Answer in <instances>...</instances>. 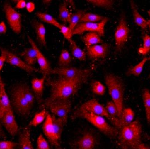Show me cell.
Wrapping results in <instances>:
<instances>
[{"label":"cell","mask_w":150,"mask_h":149,"mask_svg":"<svg viewBox=\"0 0 150 149\" xmlns=\"http://www.w3.org/2000/svg\"><path fill=\"white\" fill-rule=\"evenodd\" d=\"M143 101L145 109L146 116L148 124H150V92L148 89L144 90L143 95Z\"/></svg>","instance_id":"f546056e"},{"label":"cell","mask_w":150,"mask_h":149,"mask_svg":"<svg viewBox=\"0 0 150 149\" xmlns=\"http://www.w3.org/2000/svg\"><path fill=\"white\" fill-rule=\"evenodd\" d=\"M130 5L131 7L132 11L133 13V16L134 23L136 24L140 27L142 30L146 31L148 27V22L147 20H145L144 18L140 15L138 11L137 8L134 1H131Z\"/></svg>","instance_id":"44dd1931"},{"label":"cell","mask_w":150,"mask_h":149,"mask_svg":"<svg viewBox=\"0 0 150 149\" xmlns=\"http://www.w3.org/2000/svg\"><path fill=\"white\" fill-rule=\"evenodd\" d=\"M74 117L75 118H85L107 136L110 138L117 136L119 133L118 130L117 128L111 127L106 122V120L101 116H97L86 111L77 110L75 112Z\"/></svg>","instance_id":"5b68a950"},{"label":"cell","mask_w":150,"mask_h":149,"mask_svg":"<svg viewBox=\"0 0 150 149\" xmlns=\"http://www.w3.org/2000/svg\"><path fill=\"white\" fill-rule=\"evenodd\" d=\"M43 130L45 135L48 138L50 142L52 145H53L57 149H60L61 147L59 143L57 140L55 136L52 116L48 112L47 114V117L45 119L44 124L43 126Z\"/></svg>","instance_id":"9a60e30c"},{"label":"cell","mask_w":150,"mask_h":149,"mask_svg":"<svg viewBox=\"0 0 150 149\" xmlns=\"http://www.w3.org/2000/svg\"><path fill=\"white\" fill-rule=\"evenodd\" d=\"M59 29L66 39L69 40L72 39V37L73 35V31L69 28V27L61 24Z\"/></svg>","instance_id":"f35d334b"},{"label":"cell","mask_w":150,"mask_h":149,"mask_svg":"<svg viewBox=\"0 0 150 149\" xmlns=\"http://www.w3.org/2000/svg\"><path fill=\"white\" fill-rule=\"evenodd\" d=\"M4 11L11 29L13 32L19 34L21 31V16L16 11L9 2H6L4 6Z\"/></svg>","instance_id":"9c48e42d"},{"label":"cell","mask_w":150,"mask_h":149,"mask_svg":"<svg viewBox=\"0 0 150 149\" xmlns=\"http://www.w3.org/2000/svg\"><path fill=\"white\" fill-rule=\"evenodd\" d=\"M26 1L25 0H19L17 2V4L16 5V8L18 9H21L26 7Z\"/></svg>","instance_id":"7bdbcfd3"},{"label":"cell","mask_w":150,"mask_h":149,"mask_svg":"<svg viewBox=\"0 0 150 149\" xmlns=\"http://www.w3.org/2000/svg\"><path fill=\"white\" fill-rule=\"evenodd\" d=\"M44 106L50 109L54 116L62 119L65 124L67 123L72 106L70 100L46 99L44 101Z\"/></svg>","instance_id":"8992f818"},{"label":"cell","mask_w":150,"mask_h":149,"mask_svg":"<svg viewBox=\"0 0 150 149\" xmlns=\"http://www.w3.org/2000/svg\"><path fill=\"white\" fill-rule=\"evenodd\" d=\"M108 50V46L106 44L101 45H94L87 48V53L90 58L93 59L104 58Z\"/></svg>","instance_id":"e0dca14e"},{"label":"cell","mask_w":150,"mask_h":149,"mask_svg":"<svg viewBox=\"0 0 150 149\" xmlns=\"http://www.w3.org/2000/svg\"><path fill=\"white\" fill-rule=\"evenodd\" d=\"M78 110L86 111L97 116L105 117L111 121V117L107 112L106 108L95 99L90 100L85 102L82 104Z\"/></svg>","instance_id":"7c38bea8"},{"label":"cell","mask_w":150,"mask_h":149,"mask_svg":"<svg viewBox=\"0 0 150 149\" xmlns=\"http://www.w3.org/2000/svg\"><path fill=\"white\" fill-rule=\"evenodd\" d=\"M28 37L29 42L31 44V47L35 50L37 56V60L38 63H39L40 71L42 73V74H43V76L46 77V76H47L48 74H50V71L52 69L50 68V63L47 60V59L45 57V56L43 55V54L38 48L34 41L29 36H28Z\"/></svg>","instance_id":"5bb4252c"},{"label":"cell","mask_w":150,"mask_h":149,"mask_svg":"<svg viewBox=\"0 0 150 149\" xmlns=\"http://www.w3.org/2000/svg\"><path fill=\"white\" fill-rule=\"evenodd\" d=\"M19 149H34L30 140V129L26 126L20 134L18 143Z\"/></svg>","instance_id":"d6986e66"},{"label":"cell","mask_w":150,"mask_h":149,"mask_svg":"<svg viewBox=\"0 0 150 149\" xmlns=\"http://www.w3.org/2000/svg\"><path fill=\"white\" fill-rule=\"evenodd\" d=\"M52 121H53L55 136L56 137L57 140L58 141H59L61 137L62 133L64 126L66 124L64 122L62 119L57 118L56 116H54L53 114V116H52Z\"/></svg>","instance_id":"d4e9b609"},{"label":"cell","mask_w":150,"mask_h":149,"mask_svg":"<svg viewBox=\"0 0 150 149\" xmlns=\"http://www.w3.org/2000/svg\"><path fill=\"white\" fill-rule=\"evenodd\" d=\"M129 33V30L127 25L125 16L122 15L114 33L117 50L122 49L128 40Z\"/></svg>","instance_id":"8fae6325"},{"label":"cell","mask_w":150,"mask_h":149,"mask_svg":"<svg viewBox=\"0 0 150 149\" xmlns=\"http://www.w3.org/2000/svg\"><path fill=\"white\" fill-rule=\"evenodd\" d=\"M6 62V58L4 55L0 56V72L3 68V66L4 65L5 62Z\"/></svg>","instance_id":"f6af8a7d"},{"label":"cell","mask_w":150,"mask_h":149,"mask_svg":"<svg viewBox=\"0 0 150 149\" xmlns=\"http://www.w3.org/2000/svg\"><path fill=\"white\" fill-rule=\"evenodd\" d=\"M149 139H150V138H149Z\"/></svg>","instance_id":"816d5d0a"},{"label":"cell","mask_w":150,"mask_h":149,"mask_svg":"<svg viewBox=\"0 0 150 149\" xmlns=\"http://www.w3.org/2000/svg\"><path fill=\"white\" fill-rule=\"evenodd\" d=\"M68 1H64L59 7V18L64 23H69L72 13L67 7Z\"/></svg>","instance_id":"83f0119b"},{"label":"cell","mask_w":150,"mask_h":149,"mask_svg":"<svg viewBox=\"0 0 150 149\" xmlns=\"http://www.w3.org/2000/svg\"><path fill=\"white\" fill-rule=\"evenodd\" d=\"M18 145V143L11 141H0V149H15Z\"/></svg>","instance_id":"60d3db41"},{"label":"cell","mask_w":150,"mask_h":149,"mask_svg":"<svg viewBox=\"0 0 150 149\" xmlns=\"http://www.w3.org/2000/svg\"><path fill=\"white\" fill-rule=\"evenodd\" d=\"M82 40L86 46V48L103 43V40L101 39L100 35L98 33L93 32L86 34L83 37Z\"/></svg>","instance_id":"cb8c5ba5"},{"label":"cell","mask_w":150,"mask_h":149,"mask_svg":"<svg viewBox=\"0 0 150 149\" xmlns=\"http://www.w3.org/2000/svg\"><path fill=\"white\" fill-rule=\"evenodd\" d=\"M95 145V137L90 132L85 133L77 143L78 149H94Z\"/></svg>","instance_id":"ac0fdd59"},{"label":"cell","mask_w":150,"mask_h":149,"mask_svg":"<svg viewBox=\"0 0 150 149\" xmlns=\"http://www.w3.org/2000/svg\"><path fill=\"white\" fill-rule=\"evenodd\" d=\"M108 21V18H104L99 23H81L73 31V35H81L86 31L98 33L100 37L104 35L105 26Z\"/></svg>","instance_id":"ba28073f"},{"label":"cell","mask_w":150,"mask_h":149,"mask_svg":"<svg viewBox=\"0 0 150 149\" xmlns=\"http://www.w3.org/2000/svg\"><path fill=\"white\" fill-rule=\"evenodd\" d=\"M0 50L1 55L5 57L6 62L9 63L10 65L21 68L29 74H32L34 71H37L38 70L36 68L29 66L25 61H23L20 58H19L18 56L10 52L9 50L2 47H0Z\"/></svg>","instance_id":"30bf717a"},{"label":"cell","mask_w":150,"mask_h":149,"mask_svg":"<svg viewBox=\"0 0 150 149\" xmlns=\"http://www.w3.org/2000/svg\"><path fill=\"white\" fill-rule=\"evenodd\" d=\"M35 102V96L28 85L19 83L13 86L11 90V103L19 114L28 117Z\"/></svg>","instance_id":"6da1fadb"},{"label":"cell","mask_w":150,"mask_h":149,"mask_svg":"<svg viewBox=\"0 0 150 149\" xmlns=\"http://www.w3.org/2000/svg\"><path fill=\"white\" fill-rule=\"evenodd\" d=\"M88 79H68L59 77L54 80H50L48 84L50 86V100L69 99L75 95Z\"/></svg>","instance_id":"7a4b0ae2"},{"label":"cell","mask_w":150,"mask_h":149,"mask_svg":"<svg viewBox=\"0 0 150 149\" xmlns=\"http://www.w3.org/2000/svg\"><path fill=\"white\" fill-rule=\"evenodd\" d=\"M147 22H148V26H149V29H150V20H147Z\"/></svg>","instance_id":"c3c4849f"},{"label":"cell","mask_w":150,"mask_h":149,"mask_svg":"<svg viewBox=\"0 0 150 149\" xmlns=\"http://www.w3.org/2000/svg\"><path fill=\"white\" fill-rule=\"evenodd\" d=\"M50 74H57L59 77L68 79H88L91 74V70L65 67L52 69Z\"/></svg>","instance_id":"52a82bcc"},{"label":"cell","mask_w":150,"mask_h":149,"mask_svg":"<svg viewBox=\"0 0 150 149\" xmlns=\"http://www.w3.org/2000/svg\"><path fill=\"white\" fill-rule=\"evenodd\" d=\"M5 137H6V135H5L4 131L2 129V127L1 126V124L0 123V138H4Z\"/></svg>","instance_id":"7dc6e473"},{"label":"cell","mask_w":150,"mask_h":149,"mask_svg":"<svg viewBox=\"0 0 150 149\" xmlns=\"http://www.w3.org/2000/svg\"><path fill=\"white\" fill-rule=\"evenodd\" d=\"M69 42L70 43L73 56L80 61H85L86 58V52L81 50L72 39L69 40Z\"/></svg>","instance_id":"484cf974"},{"label":"cell","mask_w":150,"mask_h":149,"mask_svg":"<svg viewBox=\"0 0 150 149\" xmlns=\"http://www.w3.org/2000/svg\"><path fill=\"white\" fill-rule=\"evenodd\" d=\"M134 118V112L130 108H127L123 109L121 117L119 119L120 129L123 127L128 125L133 122Z\"/></svg>","instance_id":"7402d4cb"},{"label":"cell","mask_w":150,"mask_h":149,"mask_svg":"<svg viewBox=\"0 0 150 149\" xmlns=\"http://www.w3.org/2000/svg\"><path fill=\"white\" fill-rule=\"evenodd\" d=\"M38 18L40 19L42 21H44V23L50 24V25H53L57 27V28H59L61 24H59L56 19H54L52 16L47 13L38 12L36 13Z\"/></svg>","instance_id":"f1b7e54d"},{"label":"cell","mask_w":150,"mask_h":149,"mask_svg":"<svg viewBox=\"0 0 150 149\" xmlns=\"http://www.w3.org/2000/svg\"><path fill=\"white\" fill-rule=\"evenodd\" d=\"M20 55L24 58V61L29 66H32L37 62L35 50L32 47L25 49Z\"/></svg>","instance_id":"4316f807"},{"label":"cell","mask_w":150,"mask_h":149,"mask_svg":"<svg viewBox=\"0 0 150 149\" xmlns=\"http://www.w3.org/2000/svg\"><path fill=\"white\" fill-rule=\"evenodd\" d=\"M37 149H50L47 141L42 135H40L37 139Z\"/></svg>","instance_id":"ab89813d"},{"label":"cell","mask_w":150,"mask_h":149,"mask_svg":"<svg viewBox=\"0 0 150 149\" xmlns=\"http://www.w3.org/2000/svg\"><path fill=\"white\" fill-rule=\"evenodd\" d=\"M71 56L69 51L66 50H62L58 60V64L59 66H61V67H67L71 63Z\"/></svg>","instance_id":"d6a6232c"},{"label":"cell","mask_w":150,"mask_h":149,"mask_svg":"<svg viewBox=\"0 0 150 149\" xmlns=\"http://www.w3.org/2000/svg\"><path fill=\"white\" fill-rule=\"evenodd\" d=\"M33 25L35 30L38 42L45 46L46 45V31L44 24L38 21H34Z\"/></svg>","instance_id":"603a6c76"},{"label":"cell","mask_w":150,"mask_h":149,"mask_svg":"<svg viewBox=\"0 0 150 149\" xmlns=\"http://www.w3.org/2000/svg\"><path fill=\"white\" fill-rule=\"evenodd\" d=\"M104 18L103 16L92 13H85L82 16L81 23H96L102 21Z\"/></svg>","instance_id":"4dcf8cb0"},{"label":"cell","mask_w":150,"mask_h":149,"mask_svg":"<svg viewBox=\"0 0 150 149\" xmlns=\"http://www.w3.org/2000/svg\"><path fill=\"white\" fill-rule=\"evenodd\" d=\"M142 126L138 121H133L120 129L119 146L122 149H138L141 143Z\"/></svg>","instance_id":"3957f363"},{"label":"cell","mask_w":150,"mask_h":149,"mask_svg":"<svg viewBox=\"0 0 150 149\" xmlns=\"http://www.w3.org/2000/svg\"><path fill=\"white\" fill-rule=\"evenodd\" d=\"M91 88L93 93L98 95H103L105 93L106 88L100 81H93L91 84Z\"/></svg>","instance_id":"8d00e7d4"},{"label":"cell","mask_w":150,"mask_h":149,"mask_svg":"<svg viewBox=\"0 0 150 149\" xmlns=\"http://www.w3.org/2000/svg\"><path fill=\"white\" fill-rule=\"evenodd\" d=\"M7 31V27L4 21L0 22V34H5Z\"/></svg>","instance_id":"ee69618b"},{"label":"cell","mask_w":150,"mask_h":149,"mask_svg":"<svg viewBox=\"0 0 150 149\" xmlns=\"http://www.w3.org/2000/svg\"><path fill=\"white\" fill-rule=\"evenodd\" d=\"M148 60H149V58L147 57L144 58V59L136 66L132 67L128 70V71L127 72L128 74V75H133L135 76H139V74H141V72L143 70V68H144V66L146 62H147V61Z\"/></svg>","instance_id":"e575fe53"},{"label":"cell","mask_w":150,"mask_h":149,"mask_svg":"<svg viewBox=\"0 0 150 149\" xmlns=\"http://www.w3.org/2000/svg\"><path fill=\"white\" fill-rule=\"evenodd\" d=\"M105 81L108 89V92L113 103L117 107L118 116L121 117L123 108L125 95V85L122 79L112 74H108L105 77Z\"/></svg>","instance_id":"277c9868"},{"label":"cell","mask_w":150,"mask_h":149,"mask_svg":"<svg viewBox=\"0 0 150 149\" xmlns=\"http://www.w3.org/2000/svg\"><path fill=\"white\" fill-rule=\"evenodd\" d=\"M85 13V12L82 10H79L75 13L72 14V16L69 21V27L72 31H74L75 28L81 23L82 16Z\"/></svg>","instance_id":"1f68e13d"},{"label":"cell","mask_w":150,"mask_h":149,"mask_svg":"<svg viewBox=\"0 0 150 149\" xmlns=\"http://www.w3.org/2000/svg\"><path fill=\"white\" fill-rule=\"evenodd\" d=\"M26 8L27 11L29 13H32L34 11L35 9V6L34 5V4L32 2H29L28 3H26Z\"/></svg>","instance_id":"b9f144b4"},{"label":"cell","mask_w":150,"mask_h":149,"mask_svg":"<svg viewBox=\"0 0 150 149\" xmlns=\"http://www.w3.org/2000/svg\"><path fill=\"white\" fill-rule=\"evenodd\" d=\"M88 2L96 6L106 9H112L114 1L112 0H88Z\"/></svg>","instance_id":"d590c367"},{"label":"cell","mask_w":150,"mask_h":149,"mask_svg":"<svg viewBox=\"0 0 150 149\" xmlns=\"http://www.w3.org/2000/svg\"><path fill=\"white\" fill-rule=\"evenodd\" d=\"M148 13H149V16H150V11H148Z\"/></svg>","instance_id":"681fc988"},{"label":"cell","mask_w":150,"mask_h":149,"mask_svg":"<svg viewBox=\"0 0 150 149\" xmlns=\"http://www.w3.org/2000/svg\"><path fill=\"white\" fill-rule=\"evenodd\" d=\"M47 112L46 110L44 109L42 111L37 113L33 118L31 122L29 123V126H33L37 127L38 125L41 124L44 120L47 117Z\"/></svg>","instance_id":"836d02e7"},{"label":"cell","mask_w":150,"mask_h":149,"mask_svg":"<svg viewBox=\"0 0 150 149\" xmlns=\"http://www.w3.org/2000/svg\"><path fill=\"white\" fill-rule=\"evenodd\" d=\"M11 108V101L7 94L4 82L0 74V120L5 113Z\"/></svg>","instance_id":"2e32d148"},{"label":"cell","mask_w":150,"mask_h":149,"mask_svg":"<svg viewBox=\"0 0 150 149\" xmlns=\"http://www.w3.org/2000/svg\"><path fill=\"white\" fill-rule=\"evenodd\" d=\"M149 60H150V58H149ZM149 78H150V75H149Z\"/></svg>","instance_id":"f907efd6"},{"label":"cell","mask_w":150,"mask_h":149,"mask_svg":"<svg viewBox=\"0 0 150 149\" xmlns=\"http://www.w3.org/2000/svg\"><path fill=\"white\" fill-rule=\"evenodd\" d=\"M138 149H150V145H146L141 143L138 147Z\"/></svg>","instance_id":"bcb514c9"},{"label":"cell","mask_w":150,"mask_h":149,"mask_svg":"<svg viewBox=\"0 0 150 149\" xmlns=\"http://www.w3.org/2000/svg\"><path fill=\"white\" fill-rule=\"evenodd\" d=\"M45 77H43L41 79L34 78L31 81V87L34 94L36 95L37 99L39 104L42 103V97L43 94L44 84Z\"/></svg>","instance_id":"ffe728a7"},{"label":"cell","mask_w":150,"mask_h":149,"mask_svg":"<svg viewBox=\"0 0 150 149\" xmlns=\"http://www.w3.org/2000/svg\"><path fill=\"white\" fill-rule=\"evenodd\" d=\"M143 47L139 48L138 51L142 55H146L150 52V35L146 34L143 37Z\"/></svg>","instance_id":"74e56055"},{"label":"cell","mask_w":150,"mask_h":149,"mask_svg":"<svg viewBox=\"0 0 150 149\" xmlns=\"http://www.w3.org/2000/svg\"><path fill=\"white\" fill-rule=\"evenodd\" d=\"M7 131L13 136L16 135L19 131V126L16 122L13 108L7 111L0 120Z\"/></svg>","instance_id":"4fadbf2b"}]
</instances>
